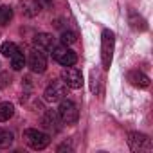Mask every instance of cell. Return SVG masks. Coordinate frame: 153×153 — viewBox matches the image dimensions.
I'll return each mask as SVG.
<instances>
[{"label": "cell", "instance_id": "cell-3", "mask_svg": "<svg viewBox=\"0 0 153 153\" xmlns=\"http://www.w3.org/2000/svg\"><path fill=\"white\" fill-rule=\"evenodd\" d=\"M58 117L65 124H74L76 121H78V117H79V112H78L76 103L70 101V99H61L59 108H58Z\"/></svg>", "mask_w": 153, "mask_h": 153}, {"label": "cell", "instance_id": "cell-20", "mask_svg": "<svg viewBox=\"0 0 153 153\" xmlns=\"http://www.w3.org/2000/svg\"><path fill=\"white\" fill-rule=\"evenodd\" d=\"M36 4L40 6V9H47L52 6V0H36Z\"/></svg>", "mask_w": 153, "mask_h": 153}, {"label": "cell", "instance_id": "cell-11", "mask_svg": "<svg viewBox=\"0 0 153 153\" xmlns=\"http://www.w3.org/2000/svg\"><path fill=\"white\" fill-rule=\"evenodd\" d=\"M42 123H43V126L47 130H52V131H58L59 130L58 128V114H54V112H47Z\"/></svg>", "mask_w": 153, "mask_h": 153}, {"label": "cell", "instance_id": "cell-7", "mask_svg": "<svg viewBox=\"0 0 153 153\" xmlns=\"http://www.w3.org/2000/svg\"><path fill=\"white\" fill-rule=\"evenodd\" d=\"M128 144L133 151H149L153 148L151 144V139L144 133H139V131H131L128 133Z\"/></svg>", "mask_w": 153, "mask_h": 153}, {"label": "cell", "instance_id": "cell-5", "mask_svg": "<svg viewBox=\"0 0 153 153\" xmlns=\"http://www.w3.org/2000/svg\"><path fill=\"white\" fill-rule=\"evenodd\" d=\"M61 81L68 88H81L83 87V76L76 67H65L61 70Z\"/></svg>", "mask_w": 153, "mask_h": 153}, {"label": "cell", "instance_id": "cell-9", "mask_svg": "<svg viewBox=\"0 0 153 153\" xmlns=\"http://www.w3.org/2000/svg\"><path fill=\"white\" fill-rule=\"evenodd\" d=\"M34 47L40 49V51H51L54 47V38L52 34H47V33H40L34 36Z\"/></svg>", "mask_w": 153, "mask_h": 153}, {"label": "cell", "instance_id": "cell-18", "mask_svg": "<svg viewBox=\"0 0 153 153\" xmlns=\"http://www.w3.org/2000/svg\"><path fill=\"white\" fill-rule=\"evenodd\" d=\"M130 24H131V27H133V29H140V31H144V29H146V22H144L140 16H137L135 13L130 16Z\"/></svg>", "mask_w": 153, "mask_h": 153}, {"label": "cell", "instance_id": "cell-19", "mask_svg": "<svg viewBox=\"0 0 153 153\" xmlns=\"http://www.w3.org/2000/svg\"><path fill=\"white\" fill-rule=\"evenodd\" d=\"M76 42V34L72 31H63L61 33V43L63 45H72Z\"/></svg>", "mask_w": 153, "mask_h": 153}, {"label": "cell", "instance_id": "cell-16", "mask_svg": "<svg viewBox=\"0 0 153 153\" xmlns=\"http://www.w3.org/2000/svg\"><path fill=\"white\" fill-rule=\"evenodd\" d=\"M13 18V9L9 6H0V25H7Z\"/></svg>", "mask_w": 153, "mask_h": 153}, {"label": "cell", "instance_id": "cell-1", "mask_svg": "<svg viewBox=\"0 0 153 153\" xmlns=\"http://www.w3.org/2000/svg\"><path fill=\"white\" fill-rule=\"evenodd\" d=\"M114 43H115V38H114V33L105 29L103 34H101V63H103V68L108 70L110 65H112V58H114Z\"/></svg>", "mask_w": 153, "mask_h": 153}, {"label": "cell", "instance_id": "cell-2", "mask_svg": "<svg viewBox=\"0 0 153 153\" xmlns=\"http://www.w3.org/2000/svg\"><path fill=\"white\" fill-rule=\"evenodd\" d=\"M24 139L25 142L33 148V149H45L51 142V137L40 130H34V128H29L24 131Z\"/></svg>", "mask_w": 153, "mask_h": 153}, {"label": "cell", "instance_id": "cell-17", "mask_svg": "<svg viewBox=\"0 0 153 153\" xmlns=\"http://www.w3.org/2000/svg\"><path fill=\"white\" fill-rule=\"evenodd\" d=\"M0 51H2V54H4V56L11 58V56L18 51V47H16L13 42H4V43H2V49H0Z\"/></svg>", "mask_w": 153, "mask_h": 153}, {"label": "cell", "instance_id": "cell-14", "mask_svg": "<svg viewBox=\"0 0 153 153\" xmlns=\"http://www.w3.org/2000/svg\"><path fill=\"white\" fill-rule=\"evenodd\" d=\"M11 67H13V70H22L25 67V56H24V52L16 51L11 56Z\"/></svg>", "mask_w": 153, "mask_h": 153}, {"label": "cell", "instance_id": "cell-21", "mask_svg": "<svg viewBox=\"0 0 153 153\" xmlns=\"http://www.w3.org/2000/svg\"><path fill=\"white\" fill-rule=\"evenodd\" d=\"M6 78H7L6 74H2V76H0V87H6V85H7V81H4Z\"/></svg>", "mask_w": 153, "mask_h": 153}, {"label": "cell", "instance_id": "cell-12", "mask_svg": "<svg viewBox=\"0 0 153 153\" xmlns=\"http://www.w3.org/2000/svg\"><path fill=\"white\" fill-rule=\"evenodd\" d=\"M22 11L27 15V16H36L38 11H40V6L36 4V0H24L22 2Z\"/></svg>", "mask_w": 153, "mask_h": 153}, {"label": "cell", "instance_id": "cell-10", "mask_svg": "<svg viewBox=\"0 0 153 153\" xmlns=\"http://www.w3.org/2000/svg\"><path fill=\"white\" fill-rule=\"evenodd\" d=\"M128 79L131 81V85H133V87H139V88H146V87L149 85V78H148L146 74L139 72V70L130 72V74H128Z\"/></svg>", "mask_w": 153, "mask_h": 153}, {"label": "cell", "instance_id": "cell-4", "mask_svg": "<svg viewBox=\"0 0 153 153\" xmlns=\"http://www.w3.org/2000/svg\"><path fill=\"white\" fill-rule=\"evenodd\" d=\"M52 52V58L59 63V65H63V67H72L76 61H78V56H76V52L74 51H70V49H67L65 45H54L52 49H51Z\"/></svg>", "mask_w": 153, "mask_h": 153}, {"label": "cell", "instance_id": "cell-8", "mask_svg": "<svg viewBox=\"0 0 153 153\" xmlns=\"http://www.w3.org/2000/svg\"><path fill=\"white\" fill-rule=\"evenodd\" d=\"M27 65L31 67L33 72H38V74L45 72V68H47V58H45L43 51H40V49H33V51L29 52Z\"/></svg>", "mask_w": 153, "mask_h": 153}, {"label": "cell", "instance_id": "cell-13", "mask_svg": "<svg viewBox=\"0 0 153 153\" xmlns=\"http://www.w3.org/2000/svg\"><path fill=\"white\" fill-rule=\"evenodd\" d=\"M15 115V106L11 103H0V121H9Z\"/></svg>", "mask_w": 153, "mask_h": 153}, {"label": "cell", "instance_id": "cell-6", "mask_svg": "<svg viewBox=\"0 0 153 153\" xmlns=\"http://www.w3.org/2000/svg\"><path fill=\"white\" fill-rule=\"evenodd\" d=\"M65 96H67V85L63 81H52L43 92V99L49 103L61 101V99H65Z\"/></svg>", "mask_w": 153, "mask_h": 153}, {"label": "cell", "instance_id": "cell-15", "mask_svg": "<svg viewBox=\"0 0 153 153\" xmlns=\"http://www.w3.org/2000/svg\"><path fill=\"white\" fill-rule=\"evenodd\" d=\"M13 133L9 131V130H4V128H0V148H9L11 144H13Z\"/></svg>", "mask_w": 153, "mask_h": 153}]
</instances>
